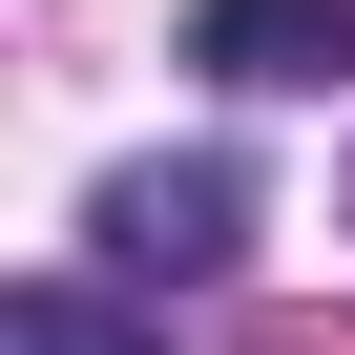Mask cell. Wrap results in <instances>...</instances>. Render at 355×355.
I'll return each mask as SVG.
<instances>
[{"label": "cell", "instance_id": "cell-1", "mask_svg": "<svg viewBox=\"0 0 355 355\" xmlns=\"http://www.w3.org/2000/svg\"><path fill=\"white\" fill-rule=\"evenodd\" d=\"M84 230H105V272H146V293H209V272L251 251V167H209V146H189V167H105Z\"/></svg>", "mask_w": 355, "mask_h": 355}, {"label": "cell", "instance_id": "cell-2", "mask_svg": "<svg viewBox=\"0 0 355 355\" xmlns=\"http://www.w3.org/2000/svg\"><path fill=\"white\" fill-rule=\"evenodd\" d=\"M189 63L251 84V105H272V84H334V63H355V0H189Z\"/></svg>", "mask_w": 355, "mask_h": 355}, {"label": "cell", "instance_id": "cell-3", "mask_svg": "<svg viewBox=\"0 0 355 355\" xmlns=\"http://www.w3.org/2000/svg\"><path fill=\"white\" fill-rule=\"evenodd\" d=\"M0 355H167L146 313H105L84 272H42V293H0Z\"/></svg>", "mask_w": 355, "mask_h": 355}]
</instances>
